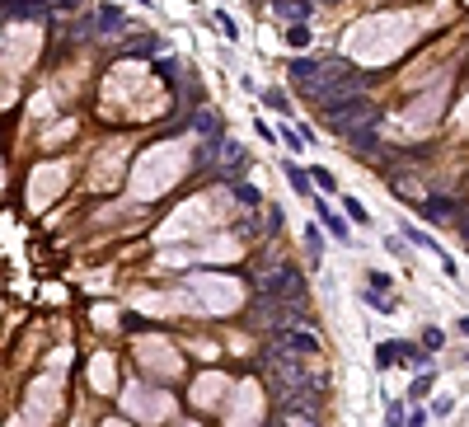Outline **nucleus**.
Listing matches in <instances>:
<instances>
[{"instance_id":"nucleus-13","label":"nucleus","mask_w":469,"mask_h":427,"mask_svg":"<svg viewBox=\"0 0 469 427\" xmlns=\"http://www.w3.org/2000/svg\"><path fill=\"white\" fill-rule=\"evenodd\" d=\"M286 178H291V192H300V197H310V192H314L310 169H300V164H286Z\"/></svg>"},{"instance_id":"nucleus-22","label":"nucleus","mask_w":469,"mask_h":427,"mask_svg":"<svg viewBox=\"0 0 469 427\" xmlns=\"http://www.w3.org/2000/svg\"><path fill=\"white\" fill-rule=\"evenodd\" d=\"M422 348L441 352V348H446V333H441V329H422Z\"/></svg>"},{"instance_id":"nucleus-12","label":"nucleus","mask_w":469,"mask_h":427,"mask_svg":"<svg viewBox=\"0 0 469 427\" xmlns=\"http://www.w3.org/2000/svg\"><path fill=\"white\" fill-rule=\"evenodd\" d=\"M319 221H324V230H328L333 239H343V244H347V235H352V230H347V216H338L333 206H324V202H319Z\"/></svg>"},{"instance_id":"nucleus-8","label":"nucleus","mask_w":469,"mask_h":427,"mask_svg":"<svg viewBox=\"0 0 469 427\" xmlns=\"http://www.w3.org/2000/svg\"><path fill=\"white\" fill-rule=\"evenodd\" d=\"M38 183H33V202H47V192L52 188H62V178H66V169L62 164H47V169H38Z\"/></svg>"},{"instance_id":"nucleus-27","label":"nucleus","mask_w":469,"mask_h":427,"mask_svg":"<svg viewBox=\"0 0 469 427\" xmlns=\"http://www.w3.org/2000/svg\"><path fill=\"white\" fill-rule=\"evenodd\" d=\"M375 362L390 366V362H394V343H380V348H375Z\"/></svg>"},{"instance_id":"nucleus-30","label":"nucleus","mask_w":469,"mask_h":427,"mask_svg":"<svg viewBox=\"0 0 469 427\" xmlns=\"http://www.w3.org/2000/svg\"><path fill=\"white\" fill-rule=\"evenodd\" d=\"M460 235H465V244H469V221H465V225H460Z\"/></svg>"},{"instance_id":"nucleus-14","label":"nucleus","mask_w":469,"mask_h":427,"mask_svg":"<svg viewBox=\"0 0 469 427\" xmlns=\"http://www.w3.org/2000/svg\"><path fill=\"white\" fill-rule=\"evenodd\" d=\"M394 362H404V366H427V357H422L418 343H394Z\"/></svg>"},{"instance_id":"nucleus-15","label":"nucleus","mask_w":469,"mask_h":427,"mask_svg":"<svg viewBox=\"0 0 469 427\" xmlns=\"http://www.w3.org/2000/svg\"><path fill=\"white\" fill-rule=\"evenodd\" d=\"M361 301L371 305V310H380V315H394V305H399L394 296H380V291H361Z\"/></svg>"},{"instance_id":"nucleus-20","label":"nucleus","mask_w":469,"mask_h":427,"mask_svg":"<svg viewBox=\"0 0 469 427\" xmlns=\"http://www.w3.org/2000/svg\"><path fill=\"white\" fill-rule=\"evenodd\" d=\"M310 183H319L324 192H333V188H338V178H333V169H319V164L310 169Z\"/></svg>"},{"instance_id":"nucleus-11","label":"nucleus","mask_w":469,"mask_h":427,"mask_svg":"<svg viewBox=\"0 0 469 427\" xmlns=\"http://www.w3.org/2000/svg\"><path fill=\"white\" fill-rule=\"evenodd\" d=\"M347 146H352V155H375V150H380V136H375V127H361V132L347 136Z\"/></svg>"},{"instance_id":"nucleus-23","label":"nucleus","mask_w":469,"mask_h":427,"mask_svg":"<svg viewBox=\"0 0 469 427\" xmlns=\"http://www.w3.org/2000/svg\"><path fill=\"white\" fill-rule=\"evenodd\" d=\"M422 395H432V376H427V371L413 376V399H422Z\"/></svg>"},{"instance_id":"nucleus-24","label":"nucleus","mask_w":469,"mask_h":427,"mask_svg":"<svg viewBox=\"0 0 469 427\" xmlns=\"http://www.w3.org/2000/svg\"><path fill=\"white\" fill-rule=\"evenodd\" d=\"M404 235H408V239H413V244H418V249H432V253H441V249H437V244H432V239L422 235V230H413V225H404Z\"/></svg>"},{"instance_id":"nucleus-4","label":"nucleus","mask_w":469,"mask_h":427,"mask_svg":"<svg viewBox=\"0 0 469 427\" xmlns=\"http://www.w3.org/2000/svg\"><path fill=\"white\" fill-rule=\"evenodd\" d=\"M258 291H263V301H272V305H300L305 301V277H300L296 268H272V272H263Z\"/></svg>"},{"instance_id":"nucleus-21","label":"nucleus","mask_w":469,"mask_h":427,"mask_svg":"<svg viewBox=\"0 0 469 427\" xmlns=\"http://www.w3.org/2000/svg\"><path fill=\"white\" fill-rule=\"evenodd\" d=\"M263 104H267V108H272V113H281V118L291 113V104L281 99V90H267V94H263Z\"/></svg>"},{"instance_id":"nucleus-29","label":"nucleus","mask_w":469,"mask_h":427,"mask_svg":"<svg viewBox=\"0 0 469 427\" xmlns=\"http://www.w3.org/2000/svg\"><path fill=\"white\" fill-rule=\"evenodd\" d=\"M455 329H460V333L469 338V315H460V319H455Z\"/></svg>"},{"instance_id":"nucleus-17","label":"nucleus","mask_w":469,"mask_h":427,"mask_svg":"<svg viewBox=\"0 0 469 427\" xmlns=\"http://www.w3.org/2000/svg\"><path fill=\"white\" fill-rule=\"evenodd\" d=\"M305 249H310L314 263L324 258V235H319V225H305Z\"/></svg>"},{"instance_id":"nucleus-16","label":"nucleus","mask_w":469,"mask_h":427,"mask_svg":"<svg viewBox=\"0 0 469 427\" xmlns=\"http://www.w3.org/2000/svg\"><path fill=\"white\" fill-rule=\"evenodd\" d=\"M343 211H347V221H357V225H371V221H375V216L357 202V197H343Z\"/></svg>"},{"instance_id":"nucleus-2","label":"nucleus","mask_w":469,"mask_h":427,"mask_svg":"<svg viewBox=\"0 0 469 427\" xmlns=\"http://www.w3.org/2000/svg\"><path fill=\"white\" fill-rule=\"evenodd\" d=\"M291 71V80H296L305 94H319V90H328V85H338V80L352 71V66H343V62H305V57H296V62L286 66Z\"/></svg>"},{"instance_id":"nucleus-1","label":"nucleus","mask_w":469,"mask_h":427,"mask_svg":"<svg viewBox=\"0 0 469 427\" xmlns=\"http://www.w3.org/2000/svg\"><path fill=\"white\" fill-rule=\"evenodd\" d=\"M267 366H272V380L281 385V395H324V371L300 362L296 352H272Z\"/></svg>"},{"instance_id":"nucleus-10","label":"nucleus","mask_w":469,"mask_h":427,"mask_svg":"<svg viewBox=\"0 0 469 427\" xmlns=\"http://www.w3.org/2000/svg\"><path fill=\"white\" fill-rule=\"evenodd\" d=\"M272 15L291 19V24H305V19H310V5H305V0H272Z\"/></svg>"},{"instance_id":"nucleus-7","label":"nucleus","mask_w":469,"mask_h":427,"mask_svg":"<svg viewBox=\"0 0 469 427\" xmlns=\"http://www.w3.org/2000/svg\"><path fill=\"white\" fill-rule=\"evenodd\" d=\"M220 164H225L230 174H239V169H249V150L234 141V136H220Z\"/></svg>"},{"instance_id":"nucleus-3","label":"nucleus","mask_w":469,"mask_h":427,"mask_svg":"<svg viewBox=\"0 0 469 427\" xmlns=\"http://www.w3.org/2000/svg\"><path fill=\"white\" fill-rule=\"evenodd\" d=\"M324 118H328L333 132L352 136V132H361L366 122H375V104H371V99H361V94H347V99H338V104H328Z\"/></svg>"},{"instance_id":"nucleus-9","label":"nucleus","mask_w":469,"mask_h":427,"mask_svg":"<svg viewBox=\"0 0 469 427\" xmlns=\"http://www.w3.org/2000/svg\"><path fill=\"white\" fill-rule=\"evenodd\" d=\"M281 338H286V352H296V357H314V352H319V338H314V333L281 329Z\"/></svg>"},{"instance_id":"nucleus-6","label":"nucleus","mask_w":469,"mask_h":427,"mask_svg":"<svg viewBox=\"0 0 469 427\" xmlns=\"http://www.w3.org/2000/svg\"><path fill=\"white\" fill-rule=\"evenodd\" d=\"M455 211H460L455 197H441V192H427V197H422V216H427V221H451Z\"/></svg>"},{"instance_id":"nucleus-26","label":"nucleus","mask_w":469,"mask_h":427,"mask_svg":"<svg viewBox=\"0 0 469 427\" xmlns=\"http://www.w3.org/2000/svg\"><path fill=\"white\" fill-rule=\"evenodd\" d=\"M432 413H437V418H451V413H455V399H451V395H441L437 404H432Z\"/></svg>"},{"instance_id":"nucleus-28","label":"nucleus","mask_w":469,"mask_h":427,"mask_svg":"<svg viewBox=\"0 0 469 427\" xmlns=\"http://www.w3.org/2000/svg\"><path fill=\"white\" fill-rule=\"evenodd\" d=\"M216 24H220V33H225V38H239V29L230 24V15H216Z\"/></svg>"},{"instance_id":"nucleus-18","label":"nucleus","mask_w":469,"mask_h":427,"mask_svg":"<svg viewBox=\"0 0 469 427\" xmlns=\"http://www.w3.org/2000/svg\"><path fill=\"white\" fill-rule=\"evenodd\" d=\"M230 192H234V197H239L244 206H258V202H263V197H258V188H253V183H239V178L230 183Z\"/></svg>"},{"instance_id":"nucleus-5","label":"nucleus","mask_w":469,"mask_h":427,"mask_svg":"<svg viewBox=\"0 0 469 427\" xmlns=\"http://www.w3.org/2000/svg\"><path fill=\"white\" fill-rule=\"evenodd\" d=\"M33 48H38V33H33V29L10 33V38H5V66H10V71H24L29 57H33Z\"/></svg>"},{"instance_id":"nucleus-25","label":"nucleus","mask_w":469,"mask_h":427,"mask_svg":"<svg viewBox=\"0 0 469 427\" xmlns=\"http://www.w3.org/2000/svg\"><path fill=\"white\" fill-rule=\"evenodd\" d=\"M408 418H404V404H390V409H385V427H404Z\"/></svg>"},{"instance_id":"nucleus-19","label":"nucleus","mask_w":469,"mask_h":427,"mask_svg":"<svg viewBox=\"0 0 469 427\" xmlns=\"http://www.w3.org/2000/svg\"><path fill=\"white\" fill-rule=\"evenodd\" d=\"M310 24H291V29H286V43H291V48H310Z\"/></svg>"}]
</instances>
